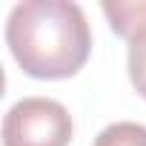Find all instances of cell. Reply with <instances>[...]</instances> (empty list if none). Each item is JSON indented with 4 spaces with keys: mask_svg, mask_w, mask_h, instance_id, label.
<instances>
[{
    "mask_svg": "<svg viewBox=\"0 0 146 146\" xmlns=\"http://www.w3.org/2000/svg\"><path fill=\"white\" fill-rule=\"evenodd\" d=\"M6 43L29 78L63 80L89 60L92 32L72 0H23L6 20Z\"/></svg>",
    "mask_w": 146,
    "mask_h": 146,
    "instance_id": "1",
    "label": "cell"
},
{
    "mask_svg": "<svg viewBox=\"0 0 146 146\" xmlns=\"http://www.w3.org/2000/svg\"><path fill=\"white\" fill-rule=\"evenodd\" d=\"M72 115L52 98H23L3 117V146H69Z\"/></svg>",
    "mask_w": 146,
    "mask_h": 146,
    "instance_id": "2",
    "label": "cell"
},
{
    "mask_svg": "<svg viewBox=\"0 0 146 146\" xmlns=\"http://www.w3.org/2000/svg\"><path fill=\"white\" fill-rule=\"evenodd\" d=\"M103 12L109 17L112 32L120 37H135L137 32L146 29V0H132V3H103Z\"/></svg>",
    "mask_w": 146,
    "mask_h": 146,
    "instance_id": "3",
    "label": "cell"
},
{
    "mask_svg": "<svg viewBox=\"0 0 146 146\" xmlns=\"http://www.w3.org/2000/svg\"><path fill=\"white\" fill-rule=\"evenodd\" d=\"M95 146H146V126L132 120L112 123L95 137Z\"/></svg>",
    "mask_w": 146,
    "mask_h": 146,
    "instance_id": "4",
    "label": "cell"
},
{
    "mask_svg": "<svg viewBox=\"0 0 146 146\" xmlns=\"http://www.w3.org/2000/svg\"><path fill=\"white\" fill-rule=\"evenodd\" d=\"M129 78L140 98H146V29L129 37Z\"/></svg>",
    "mask_w": 146,
    "mask_h": 146,
    "instance_id": "5",
    "label": "cell"
}]
</instances>
